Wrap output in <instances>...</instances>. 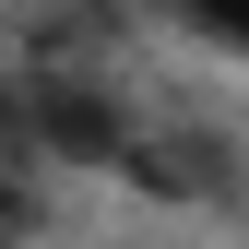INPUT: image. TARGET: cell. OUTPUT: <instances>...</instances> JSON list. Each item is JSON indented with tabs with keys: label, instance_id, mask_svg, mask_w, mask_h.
Segmentation results:
<instances>
[{
	"label": "cell",
	"instance_id": "3",
	"mask_svg": "<svg viewBox=\"0 0 249 249\" xmlns=\"http://www.w3.org/2000/svg\"><path fill=\"white\" fill-rule=\"evenodd\" d=\"M0 249H12V190H0Z\"/></svg>",
	"mask_w": 249,
	"mask_h": 249
},
{
	"label": "cell",
	"instance_id": "1",
	"mask_svg": "<svg viewBox=\"0 0 249 249\" xmlns=\"http://www.w3.org/2000/svg\"><path fill=\"white\" fill-rule=\"evenodd\" d=\"M36 131L71 154V166H119V154H131V131L107 119V95H95V83H48V95H36Z\"/></svg>",
	"mask_w": 249,
	"mask_h": 249
},
{
	"label": "cell",
	"instance_id": "2",
	"mask_svg": "<svg viewBox=\"0 0 249 249\" xmlns=\"http://www.w3.org/2000/svg\"><path fill=\"white\" fill-rule=\"evenodd\" d=\"M166 12H178V24H202L213 48H237V59H249V0H166Z\"/></svg>",
	"mask_w": 249,
	"mask_h": 249
}]
</instances>
